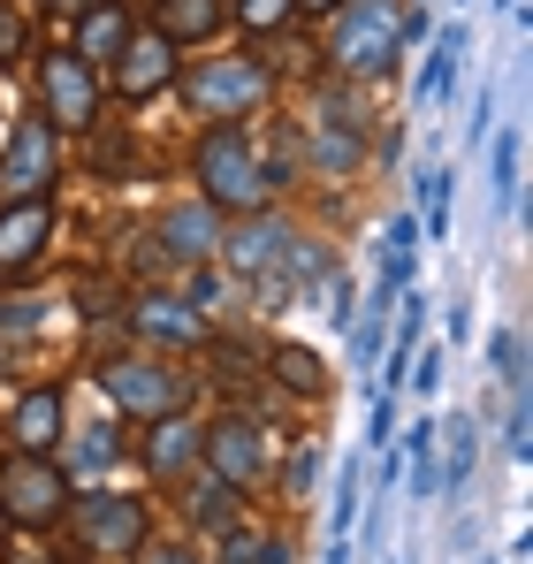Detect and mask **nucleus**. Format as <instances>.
I'll return each instance as SVG.
<instances>
[{"label":"nucleus","instance_id":"obj_31","mask_svg":"<svg viewBox=\"0 0 533 564\" xmlns=\"http://www.w3.org/2000/svg\"><path fill=\"white\" fill-rule=\"evenodd\" d=\"M145 564H191V557H183V550H153Z\"/></svg>","mask_w":533,"mask_h":564},{"label":"nucleus","instance_id":"obj_8","mask_svg":"<svg viewBox=\"0 0 533 564\" xmlns=\"http://www.w3.org/2000/svg\"><path fill=\"white\" fill-rule=\"evenodd\" d=\"M46 237H54V206H46V198H15V206L0 214V275H23Z\"/></svg>","mask_w":533,"mask_h":564},{"label":"nucleus","instance_id":"obj_22","mask_svg":"<svg viewBox=\"0 0 533 564\" xmlns=\"http://www.w3.org/2000/svg\"><path fill=\"white\" fill-rule=\"evenodd\" d=\"M389 290H404V275H412V221H389Z\"/></svg>","mask_w":533,"mask_h":564},{"label":"nucleus","instance_id":"obj_16","mask_svg":"<svg viewBox=\"0 0 533 564\" xmlns=\"http://www.w3.org/2000/svg\"><path fill=\"white\" fill-rule=\"evenodd\" d=\"M221 31V0H161V39L191 46V39H214Z\"/></svg>","mask_w":533,"mask_h":564},{"label":"nucleus","instance_id":"obj_9","mask_svg":"<svg viewBox=\"0 0 533 564\" xmlns=\"http://www.w3.org/2000/svg\"><path fill=\"white\" fill-rule=\"evenodd\" d=\"M39 85H46V107H54L62 130H85V122H91L99 93H91V69L77 62V54H54V62L39 69Z\"/></svg>","mask_w":533,"mask_h":564},{"label":"nucleus","instance_id":"obj_5","mask_svg":"<svg viewBox=\"0 0 533 564\" xmlns=\"http://www.w3.org/2000/svg\"><path fill=\"white\" fill-rule=\"evenodd\" d=\"M198 458H214V473L229 480V488H252L266 473V435H260V420H221L206 443H198Z\"/></svg>","mask_w":533,"mask_h":564},{"label":"nucleus","instance_id":"obj_21","mask_svg":"<svg viewBox=\"0 0 533 564\" xmlns=\"http://www.w3.org/2000/svg\"><path fill=\"white\" fill-rule=\"evenodd\" d=\"M457 54H465V39L449 31L443 46H435V62H427V77H420V99H443V93H449V69H457Z\"/></svg>","mask_w":533,"mask_h":564},{"label":"nucleus","instance_id":"obj_1","mask_svg":"<svg viewBox=\"0 0 533 564\" xmlns=\"http://www.w3.org/2000/svg\"><path fill=\"white\" fill-rule=\"evenodd\" d=\"M198 184H206V206H237V214H260L274 176L260 169V153L237 138V130H214L198 145Z\"/></svg>","mask_w":533,"mask_h":564},{"label":"nucleus","instance_id":"obj_17","mask_svg":"<svg viewBox=\"0 0 533 564\" xmlns=\"http://www.w3.org/2000/svg\"><path fill=\"white\" fill-rule=\"evenodd\" d=\"M122 39H130V23H122V8H107V0H91L85 8V46H77V62H115L122 54Z\"/></svg>","mask_w":533,"mask_h":564},{"label":"nucleus","instance_id":"obj_6","mask_svg":"<svg viewBox=\"0 0 533 564\" xmlns=\"http://www.w3.org/2000/svg\"><path fill=\"white\" fill-rule=\"evenodd\" d=\"M54 169H62L54 122H15V145H8V161H0V184L15 191V198H39V191L54 184Z\"/></svg>","mask_w":533,"mask_h":564},{"label":"nucleus","instance_id":"obj_28","mask_svg":"<svg viewBox=\"0 0 533 564\" xmlns=\"http://www.w3.org/2000/svg\"><path fill=\"white\" fill-rule=\"evenodd\" d=\"M115 451H122V443H115V435H85V443H77V458H85V466H107V458H115Z\"/></svg>","mask_w":533,"mask_h":564},{"label":"nucleus","instance_id":"obj_25","mask_svg":"<svg viewBox=\"0 0 533 564\" xmlns=\"http://www.w3.org/2000/svg\"><path fill=\"white\" fill-rule=\"evenodd\" d=\"M237 15H244L252 31H274V23L290 15V0H237Z\"/></svg>","mask_w":533,"mask_h":564},{"label":"nucleus","instance_id":"obj_24","mask_svg":"<svg viewBox=\"0 0 533 564\" xmlns=\"http://www.w3.org/2000/svg\"><path fill=\"white\" fill-rule=\"evenodd\" d=\"M496 198H503V206L519 198V138H503V145H496Z\"/></svg>","mask_w":533,"mask_h":564},{"label":"nucleus","instance_id":"obj_15","mask_svg":"<svg viewBox=\"0 0 533 564\" xmlns=\"http://www.w3.org/2000/svg\"><path fill=\"white\" fill-rule=\"evenodd\" d=\"M198 443H206L198 427H183V420H161V427H153V443H145V466L161 473V480H168V473H191V466H198Z\"/></svg>","mask_w":533,"mask_h":564},{"label":"nucleus","instance_id":"obj_3","mask_svg":"<svg viewBox=\"0 0 533 564\" xmlns=\"http://www.w3.org/2000/svg\"><path fill=\"white\" fill-rule=\"evenodd\" d=\"M336 62L358 69V77H373V69L396 62V8H389V0H358L351 15H344V31H336Z\"/></svg>","mask_w":533,"mask_h":564},{"label":"nucleus","instance_id":"obj_20","mask_svg":"<svg viewBox=\"0 0 533 564\" xmlns=\"http://www.w3.org/2000/svg\"><path fill=\"white\" fill-rule=\"evenodd\" d=\"M274 375L290 381V389H305V397H313V389H320V359H313V351H305V344H282V351H274Z\"/></svg>","mask_w":533,"mask_h":564},{"label":"nucleus","instance_id":"obj_7","mask_svg":"<svg viewBox=\"0 0 533 564\" xmlns=\"http://www.w3.org/2000/svg\"><path fill=\"white\" fill-rule=\"evenodd\" d=\"M191 99L214 107V115H229V107L244 115L266 99V69L260 62H206V69H191Z\"/></svg>","mask_w":533,"mask_h":564},{"label":"nucleus","instance_id":"obj_13","mask_svg":"<svg viewBox=\"0 0 533 564\" xmlns=\"http://www.w3.org/2000/svg\"><path fill=\"white\" fill-rule=\"evenodd\" d=\"M282 245H290V229H282V221H244V229L221 245V260H229L237 275H266V268L282 260Z\"/></svg>","mask_w":533,"mask_h":564},{"label":"nucleus","instance_id":"obj_11","mask_svg":"<svg viewBox=\"0 0 533 564\" xmlns=\"http://www.w3.org/2000/svg\"><path fill=\"white\" fill-rule=\"evenodd\" d=\"M176 77V46L153 31V39H122V69H115V85H122V99H145L161 93Z\"/></svg>","mask_w":533,"mask_h":564},{"label":"nucleus","instance_id":"obj_12","mask_svg":"<svg viewBox=\"0 0 533 564\" xmlns=\"http://www.w3.org/2000/svg\"><path fill=\"white\" fill-rule=\"evenodd\" d=\"M8 435H15L23 451H54V443H62V389H31V397L15 404Z\"/></svg>","mask_w":533,"mask_h":564},{"label":"nucleus","instance_id":"obj_18","mask_svg":"<svg viewBox=\"0 0 533 564\" xmlns=\"http://www.w3.org/2000/svg\"><path fill=\"white\" fill-rule=\"evenodd\" d=\"M138 328H145V336H168V344H198V313L176 305V297H145V305H138Z\"/></svg>","mask_w":533,"mask_h":564},{"label":"nucleus","instance_id":"obj_19","mask_svg":"<svg viewBox=\"0 0 533 564\" xmlns=\"http://www.w3.org/2000/svg\"><path fill=\"white\" fill-rule=\"evenodd\" d=\"M435 435H443V466H435V488H457V480H465V466H472V420H443Z\"/></svg>","mask_w":533,"mask_h":564},{"label":"nucleus","instance_id":"obj_27","mask_svg":"<svg viewBox=\"0 0 533 564\" xmlns=\"http://www.w3.org/2000/svg\"><path fill=\"white\" fill-rule=\"evenodd\" d=\"M15 54H23V15L0 8V62H15Z\"/></svg>","mask_w":533,"mask_h":564},{"label":"nucleus","instance_id":"obj_32","mask_svg":"<svg viewBox=\"0 0 533 564\" xmlns=\"http://www.w3.org/2000/svg\"><path fill=\"white\" fill-rule=\"evenodd\" d=\"M297 8H344V0H297Z\"/></svg>","mask_w":533,"mask_h":564},{"label":"nucleus","instance_id":"obj_33","mask_svg":"<svg viewBox=\"0 0 533 564\" xmlns=\"http://www.w3.org/2000/svg\"><path fill=\"white\" fill-rule=\"evenodd\" d=\"M62 8H91V0H62Z\"/></svg>","mask_w":533,"mask_h":564},{"label":"nucleus","instance_id":"obj_23","mask_svg":"<svg viewBox=\"0 0 533 564\" xmlns=\"http://www.w3.org/2000/svg\"><path fill=\"white\" fill-rule=\"evenodd\" d=\"M496 375L511 381V389L526 381V336H519V328H503V336H496Z\"/></svg>","mask_w":533,"mask_h":564},{"label":"nucleus","instance_id":"obj_4","mask_svg":"<svg viewBox=\"0 0 533 564\" xmlns=\"http://www.w3.org/2000/svg\"><path fill=\"white\" fill-rule=\"evenodd\" d=\"M99 389H107L122 412H145V420L176 412V375H168V367H145V359H107V367H99Z\"/></svg>","mask_w":533,"mask_h":564},{"label":"nucleus","instance_id":"obj_2","mask_svg":"<svg viewBox=\"0 0 533 564\" xmlns=\"http://www.w3.org/2000/svg\"><path fill=\"white\" fill-rule=\"evenodd\" d=\"M62 503H69V480H62V466H46L39 451H23V458L0 466V511L15 527H54Z\"/></svg>","mask_w":533,"mask_h":564},{"label":"nucleus","instance_id":"obj_30","mask_svg":"<svg viewBox=\"0 0 533 564\" xmlns=\"http://www.w3.org/2000/svg\"><path fill=\"white\" fill-rule=\"evenodd\" d=\"M290 488H297V496L313 488V451H297V458H290Z\"/></svg>","mask_w":533,"mask_h":564},{"label":"nucleus","instance_id":"obj_14","mask_svg":"<svg viewBox=\"0 0 533 564\" xmlns=\"http://www.w3.org/2000/svg\"><path fill=\"white\" fill-rule=\"evenodd\" d=\"M161 245H168V260H206L221 237H214V214L206 206H176L168 221H161Z\"/></svg>","mask_w":533,"mask_h":564},{"label":"nucleus","instance_id":"obj_29","mask_svg":"<svg viewBox=\"0 0 533 564\" xmlns=\"http://www.w3.org/2000/svg\"><path fill=\"white\" fill-rule=\"evenodd\" d=\"M381 313H389V305H366V336H358V367H366V359H373V344H381Z\"/></svg>","mask_w":533,"mask_h":564},{"label":"nucleus","instance_id":"obj_26","mask_svg":"<svg viewBox=\"0 0 533 564\" xmlns=\"http://www.w3.org/2000/svg\"><path fill=\"white\" fill-rule=\"evenodd\" d=\"M449 221V176H427V237H443Z\"/></svg>","mask_w":533,"mask_h":564},{"label":"nucleus","instance_id":"obj_10","mask_svg":"<svg viewBox=\"0 0 533 564\" xmlns=\"http://www.w3.org/2000/svg\"><path fill=\"white\" fill-rule=\"evenodd\" d=\"M85 542L91 550H115V557L145 550V511H138L130 496H91L85 503Z\"/></svg>","mask_w":533,"mask_h":564}]
</instances>
